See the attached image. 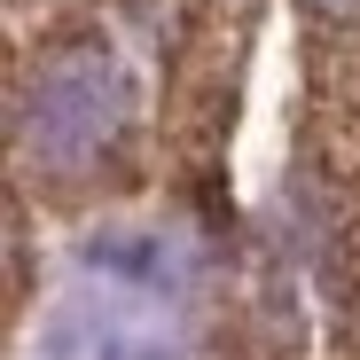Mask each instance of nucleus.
I'll return each mask as SVG.
<instances>
[{"mask_svg":"<svg viewBox=\"0 0 360 360\" xmlns=\"http://www.w3.org/2000/svg\"><path fill=\"white\" fill-rule=\"evenodd\" d=\"M126 126V71L110 39H55L39 55V79L24 94V141L55 172H86Z\"/></svg>","mask_w":360,"mask_h":360,"instance_id":"nucleus-1","label":"nucleus"},{"mask_svg":"<svg viewBox=\"0 0 360 360\" xmlns=\"http://www.w3.org/2000/svg\"><path fill=\"white\" fill-rule=\"evenodd\" d=\"M306 8H314L321 24H352V16H360V0H306Z\"/></svg>","mask_w":360,"mask_h":360,"instance_id":"nucleus-2","label":"nucleus"}]
</instances>
